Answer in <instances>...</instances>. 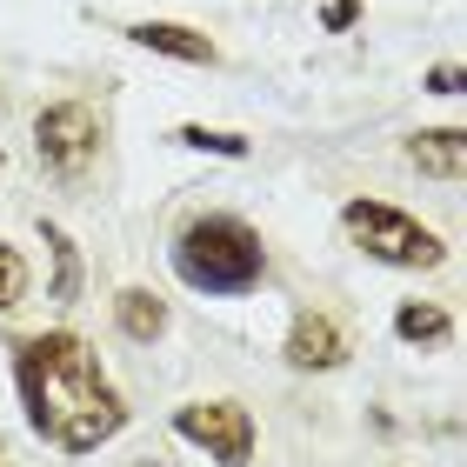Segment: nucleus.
I'll list each match as a JSON object with an SVG mask.
<instances>
[{
	"instance_id": "obj_1",
	"label": "nucleus",
	"mask_w": 467,
	"mask_h": 467,
	"mask_svg": "<svg viewBox=\"0 0 467 467\" xmlns=\"http://www.w3.org/2000/svg\"><path fill=\"white\" fill-rule=\"evenodd\" d=\"M14 388L27 408V428L60 454H94L127 428V400L114 394L100 354L74 327L27 334L14 348Z\"/></svg>"
},
{
	"instance_id": "obj_2",
	"label": "nucleus",
	"mask_w": 467,
	"mask_h": 467,
	"mask_svg": "<svg viewBox=\"0 0 467 467\" xmlns=\"http://www.w3.org/2000/svg\"><path fill=\"white\" fill-rule=\"evenodd\" d=\"M174 274L194 294H247V287H261V274H267V247L247 221L201 214V221H187L181 241H174Z\"/></svg>"
},
{
	"instance_id": "obj_3",
	"label": "nucleus",
	"mask_w": 467,
	"mask_h": 467,
	"mask_svg": "<svg viewBox=\"0 0 467 467\" xmlns=\"http://www.w3.org/2000/svg\"><path fill=\"white\" fill-rule=\"evenodd\" d=\"M341 227H348V241L368 254V261H388V267H441L448 261L441 234H428L414 214H400L388 201H348Z\"/></svg>"
},
{
	"instance_id": "obj_4",
	"label": "nucleus",
	"mask_w": 467,
	"mask_h": 467,
	"mask_svg": "<svg viewBox=\"0 0 467 467\" xmlns=\"http://www.w3.org/2000/svg\"><path fill=\"white\" fill-rule=\"evenodd\" d=\"M100 140H108V127L88 100H54V108L34 114V161L54 181H80L100 161Z\"/></svg>"
},
{
	"instance_id": "obj_5",
	"label": "nucleus",
	"mask_w": 467,
	"mask_h": 467,
	"mask_svg": "<svg viewBox=\"0 0 467 467\" xmlns=\"http://www.w3.org/2000/svg\"><path fill=\"white\" fill-rule=\"evenodd\" d=\"M174 434L214 454V467H247L254 454V414L241 400H187L174 408Z\"/></svg>"
},
{
	"instance_id": "obj_6",
	"label": "nucleus",
	"mask_w": 467,
	"mask_h": 467,
	"mask_svg": "<svg viewBox=\"0 0 467 467\" xmlns=\"http://www.w3.org/2000/svg\"><path fill=\"white\" fill-rule=\"evenodd\" d=\"M287 368L294 374H334L348 360V334H341V321L334 314H321V307H307V314H294V327H287Z\"/></svg>"
},
{
	"instance_id": "obj_7",
	"label": "nucleus",
	"mask_w": 467,
	"mask_h": 467,
	"mask_svg": "<svg viewBox=\"0 0 467 467\" xmlns=\"http://www.w3.org/2000/svg\"><path fill=\"white\" fill-rule=\"evenodd\" d=\"M127 40L147 54H167V60H187V67H214V40L194 34V27H181V20H134L127 27Z\"/></svg>"
},
{
	"instance_id": "obj_8",
	"label": "nucleus",
	"mask_w": 467,
	"mask_h": 467,
	"mask_svg": "<svg viewBox=\"0 0 467 467\" xmlns=\"http://www.w3.org/2000/svg\"><path fill=\"white\" fill-rule=\"evenodd\" d=\"M408 167H420V174H434V181H454L461 167H467V134H461V127L408 134Z\"/></svg>"
},
{
	"instance_id": "obj_9",
	"label": "nucleus",
	"mask_w": 467,
	"mask_h": 467,
	"mask_svg": "<svg viewBox=\"0 0 467 467\" xmlns=\"http://www.w3.org/2000/svg\"><path fill=\"white\" fill-rule=\"evenodd\" d=\"M114 327L127 334V341H161L167 334V301L147 287H120L114 294Z\"/></svg>"
},
{
	"instance_id": "obj_10",
	"label": "nucleus",
	"mask_w": 467,
	"mask_h": 467,
	"mask_svg": "<svg viewBox=\"0 0 467 467\" xmlns=\"http://www.w3.org/2000/svg\"><path fill=\"white\" fill-rule=\"evenodd\" d=\"M394 334L408 348H441L454 334V321H448V307H434V301H408V307L394 314Z\"/></svg>"
},
{
	"instance_id": "obj_11",
	"label": "nucleus",
	"mask_w": 467,
	"mask_h": 467,
	"mask_svg": "<svg viewBox=\"0 0 467 467\" xmlns=\"http://www.w3.org/2000/svg\"><path fill=\"white\" fill-rule=\"evenodd\" d=\"M40 234H47V247H54V301H74L80 294V247L54 221H40Z\"/></svg>"
},
{
	"instance_id": "obj_12",
	"label": "nucleus",
	"mask_w": 467,
	"mask_h": 467,
	"mask_svg": "<svg viewBox=\"0 0 467 467\" xmlns=\"http://www.w3.org/2000/svg\"><path fill=\"white\" fill-rule=\"evenodd\" d=\"M174 140L181 147H201V154H221V161H247V134H227V127L187 120V127H174Z\"/></svg>"
},
{
	"instance_id": "obj_13",
	"label": "nucleus",
	"mask_w": 467,
	"mask_h": 467,
	"mask_svg": "<svg viewBox=\"0 0 467 467\" xmlns=\"http://www.w3.org/2000/svg\"><path fill=\"white\" fill-rule=\"evenodd\" d=\"M20 294H27V261H20V247L0 241V314L20 307Z\"/></svg>"
},
{
	"instance_id": "obj_14",
	"label": "nucleus",
	"mask_w": 467,
	"mask_h": 467,
	"mask_svg": "<svg viewBox=\"0 0 467 467\" xmlns=\"http://www.w3.org/2000/svg\"><path fill=\"white\" fill-rule=\"evenodd\" d=\"M354 14H360V0H327V27H354Z\"/></svg>"
},
{
	"instance_id": "obj_15",
	"label": "nucleus",
	"mask_w": 467,
	"mask_h": 467,
	"mask_svg": "<svg viewBox=\"0 0 467 467\" xmlns=\"http://www.w3.org/2000/svg\"><path fill=\"white\" fill-rule=\"evenodd\" d=\"M428 94H461V67H434L428 74Z\"/></svg>"
},
{
	"instance_id": "obj_16",
	"label": "nucleus",
	"mask_w": 467,
	"mask_h": 467,
	"mask_svg": "<svg viewBox=\"0 0 467 467\" xmlns=\"http://www.w3.org/2000/svg\"><path fill=\"white\" fill-rule=\"evenodd\" d=\"M134 467H161V461H134Z\"/></svg>"
},
{
	"instance_id": "obj_17",
	"label": "nucleus",
	"mask_w": 467,
	"mask_h": 467,
	"mask_svg": "<svg viewBox=\"0 0 467 467\" xmlns=\"http://www.w3.org/2000/svg\"><path fill=\"white\" fill-rule=\"evenodd\" d=\"M0 167H7V154H0Z\"/></svg>"
}]
</instances>
